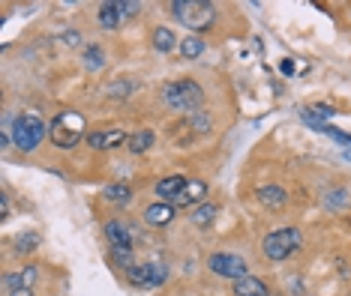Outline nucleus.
I'll use <instances>...</instances> for the list:
<instances>
[{
  "label": "nucleus",
  "mask_w": 351,
  "mask_h": 296,
  "mask_svg": "<svg viewBox=\"0 0 351 296\" xmlns=\"http://www.w3.org/2000/svg\"><path fill=\"white\" fill-rule=\"evenodd\" d=\"M171 12L183 27H189L193 33H204L210 30L213 18H217V6L207 3V0H174Z\"/></svg>",
  "instance_id": "f257e3e1"
},
{
  "label": "nucleus",
  "mask_w": 351,
  "mask_h": 296,
  "mask_svg": "<svg viewBox=\"0 0 351 296\" xmlns=\"http://www.w3.org/2000/svg\"><path fill=\"white\" fill-rule=\"evenodd\" d=\"M84 117L78 114V111H63V114H58L51 120V126H49V138L54 147H60V150H73L78 141H82V135H84Z\"/></svg>",
  "instance_id": "f03ea898"
},
{
  "label": "nucleus",
  "mask_w": 351,
  "mask_h": 296,
  "mask_svg": "<svg viewBox=\"0 0 351 296\" xmlns=\"http://www.w3.org/2000/svg\"><path fill=\"white\" fill-rule=\"evenodd\" d=\"M162 102L174 111H198L204 105V90L195 81H171L162 87Z\"/></svg>",
  "instance_id": "7ed1b4c3"
},
{
  "label": "nucleus",
  "mask_w": 351,
  "mask_h": 296,
  "mask_svg": "<svg viewBox=\"0 0 351 296\" xmlns=\"http://www.w3.org/2000/svg\"><path fill=\"white\" fill-rule=\"evenodd\" d=\"M43 138H45V123L39 117H34V114L15 117V123H12V141H15V147H19L21 153H30V150H36Z\"/></svg>",
  "instance_id": "20e7f679"
},
{
  "label": "nucleus",
  "mask_w": 351,
  "mask_h": 296,
  "mask_svg": "<svg viewBox=\"0 0 351 296\" xmlns=\"http://www.w3.org/2000/svg\"><path fill=\"white\" fill-rule=\"evenodd\" d=\"M300 230L298 228H282L265 237V258L267 260H285L300 249Z\"/></svg>",
  "instance_id": "39448f33"
},
{
  "label": "nucleus",
  "mask_w": 351,
  "mask_h": 296,
  "mask_svg": "<svg viewBox=\"0 0 351 296\" xmlns=\"http://www.w3.org/2000/svg\"><path fill=\"white\" fill-rule=\"evenodd\" d=\"M165 278H169V269L162 263H141V267L130 269V282L138 287H159L165 284Z\"/></svg>",
  "instance_id": "423d86ee"
},
{
  "label": "nucleus",
  "mask_w": 351,
  "mask_h": 296,
  "mask_svg": "<svg viewBox=\"0 0 351 296\" xmlns=\"http://www.w3.org/2000/svg\"><path fill=\"white\" fill-rule=\"evenodd\" d=\"M207 267H210L217 275L234 278V282L246 275V260H243V258H237V254H213V258L207 260Z\"/></svg>",
  "instance_id": "0eeeda50"
},
{
  "label": "nucleus",
  "mask_w": 351,
  "mask_h": 296,
  "mask_svg": "<svg viewBox=\"0 0 351 296\" xmlns=\"http://www.w3.org/2000/svg\"><path fill=\"white\" fill-rule=\"evenodd\" d=\"M135 10H138L135 3H102L97 18H99V24H102L106 30H114L117 24L126 18V15H135Z\"/></svg>",
  "instance_id": "6e6552de"
},
{
  "label": "nucleus",
  "mask_w": 351,
  "mask_h": 296,
  "mask_svg": "<svg viewBox=\"0 0 351 296\" xmlns=\"http://www.w3.org/2000/svg\"><path fill=\"white\" fill-rule=\"evenodd\" d=\"M126 141H130V135L123 129H99V132L87 135V144H90L93 150H117Z\"/></svg>",
  "instance_id": "1a4fd4ad"
},
{
  "label": "nucleus",
  "mask_w": 351,
  "mask_h": 296,
  "mask_svg": "<svg viewBox=\"0 0 351 296\" xmlns=\"http://www.w3.org/2000/svg\"><path fill=\"white\" fill-rule=\"evenodd\" d=\"M207 195V183L204 180H186V186L180 189V195L174 198V206H189V204H202Z\"/></svg>",
  "instance_id": "9d476101"
},
{
  "label": "nucleus",
  "mask_w": 351,
  "mask_h": 296,
  "mask_svg": "<svg viewBox=\"0 0 351 296\" xmlns=\"http://www.w3.org/2000/svg\"><path fill=\"white\" fill-rule=\"evenodd\" d=\"M174 213H178V206H174V204H169V201H159V204H150V206H147L145 219H147V225L165 228V225H169V221L174 219Z\"/></svg>",
  "instance_id": "9b49d317"
},
{
  "label": "nucleus",
  "mask_w": 351,
  "mask_h": 296,
  "mask_svg": "<svg viewBox=\"0 0 351 296\" xmlns=\"http://www.w3.org/2000/svg\"><path fill=\"white\" fill-rule=\"evenodd\" d=\"M234 296H270V287L255 275H243L234 282Z\"/></svg>",
  "instance_id": "f8f14e48"
},
{
  "label": "nucleus",
  "mask_w": 351,
  "mask_h": 296,
  "mask_svg": "<svg viewBox=\"0 0 351 296\" xmlns=\"http://www.w3.org/2000/svg\"><path fill=\"white\" fill-rule=\"evenodd\" d=\"M255 195H258L261 206H267V210H282V206L289 204V195H285L279 186H261Z\"/></svg>",
  "instance_id": "ddd939ff"
},
{
  "label": "nucleus",
  "mask_w": 351,
  "mask_h": 296,
  "mask_svg": "<svg viewBox=\"0 0 351 296\" xmlns=\"http://www.w3.org/2000/svg\"><path fill=\"white\" fill-rule=\"evenodd\" d=\"M186 186V177H180V174H174V177H165V180H159L156 183V195H159V201H174V198L180 195V189Z\"/></svg>",
  "instance_id": "4468645a"
},
{
  "label": "nucleus",
  "mask_w": 351,
  "mask_h": 296,
  "mask_svg": "<svg viewBox=\"0 0 351 296\" xmlns=\"http://www.w3.org/2000/svg\"><path fill=\"white\" fill-rule=\"evenodd\" d=\"M106 237L111 245H123V249H132V234L130 228L121 225V221H108L106 225Z\"/></svg>",
  "instance_id": "2eb2a0df"
},
{
  "label": "nucleus",
  "mask_w": 351,
  "mask_h": 296,
  "mask_svg": "<svg viewBox=\"0 0 351 296\" xmlns=\"http://www.w3.org/2000/svg\"><path fill=\"white\" fill-rule=\"evenodd\" d=\"M217 213H219L217 204H202L198 210H193V215H189V219H193L195 228H210L213 219H217Z\"/></svg>",
  "instance_id": "dca6fc26"
},
{
  "label": "nucleus",
  "mask_w": 351,
  "mask_h": 296,
  "mask_svg": "<svg viewBox=\"0 0 351 296\" xmlns=\"http://www.w3.org/2000/svg\"><path fill=\"white\" fill-rule=\"evenodd\" d=\"M150 144H154V132H150V129H141V132L130 135V141H126V147H130V153L141 156V153H145V150H150Z\"/></svg>",
  "instance_id": "f3484780"
},
{
  "label": "nucleus",
  "mask_w": 351,
  "mask_h": 296,
  "mask_svg": "<svg viewBox=\"0 0 351 296\" xmlns=\"http://www.w3.org/2000/svg\"><path fill=\"white\" fill-rule=\"evenodd\" d=\"M102 195H106L111 204H130L132 201V189L126 186V183H111V186H106Z\"/></svg>",
  "instance_id": "a211bd4d"
},
{
  "label": "nucleus",
  "mask_w": 351,
  "mask_h": 296,
  "mask_svg": "<svg viewBox=\"0 0 351 296\" xmlns=\"http://www.w3.org/2000/svg\"><path fill=\"white\" fill-rule=\"evenodd\" d=\"M154 48H156V51H162V54H169L174 48V33L169 27H156L154 30Z\"/></svg>",
  "instance_id": "6ab92c4d"
},
{
  "label": "nucleus",
  "mask_w": 351,
  "mask_h": 296,
  "mask_svg": "<svg viewBox=\"0 0 351 296\" xmlns=\"http://www.w3.org/2000/svg\"><path fill=\"white\" fill-rule=\"evenodd\" d=\"M84 66L93 69V72L106 66V54H102L99 45H87V48H84Z\"/></svg>",
  "instance_id": "aec40b11"
},
{
  "label": "nucleus",
  "mask_w": 351,
  "mask_h": 296,
  "mask_svg": "<svg viewBox=\"0 0 351 296\" xmlns=\"http://www.w3.org/2000/svg\"><path fill=\"white\" fill-rule=\"evenodd\" d=\"M202 51H204V42H202V39H198V36H186V39H183V42H180V54H183V57H186V60L202 57Z\"/></svg>",
  "instance_id": "412c9836"
},
{
  "label": "nucleus",
  "mask_w": 351,
  "mask_h": 296,
  "mask_svg": "<svg viewBox=\"0 0 351 296\" xmlns=\"http://www.w3.org/2000/svg\"><path fill=\"white\" fill-rule=\"evenodd\" d=\"M111 258H114L117 267H123L126 273L132 269V249H123V245H111Z\"/></svg>",
  "instance_id": "4be33fe9"
},
{
  "label": "nucleus",
  "mask_w": 351,
  "mask_h": 296,
  "mask_svg": "<svg viewBox=\"0 0 351 296\" xmlns=\"http://www.w3.org/2000/svg\"><path fill=\"white\" fill-rule=\"evenodd\" d=\"M15 245H19V252L30 254V252H36V245H39V237H36V234H21L19 239H15Z\"/></svg>",
  "instance_id": "5701e85b"
},
{
  "label": "nucleus",
  "mask_w": 351,
  "mask_h": 296,
  "mask_svg": "<svg viewBox=\"0 0 351 296\" xmlns=\"http://www.w3.org/2000/svg\"><path fill=\"white\" fill-rule=\"evenodd\" d=\"M34 282H36V267H27L25 273H21V284H25V287H30Z\"/></svg>",
  "instance_id": "b1692460"
},
{
  "label": "nucleus",
  "mask_w": 351,
  "mask_h": 296,
  "mask_svg": "<svg viewBox=\"0 0 351 296\" xmlns=\"http://www.w3.org/2000/svg\"><path fill=\"white\" fill-rule=\"evenodd\" d=\"M63 42H66V45H78V33H75V30H69V33H63Z\"/></svg>",
  "instance_id": "393cba45"
},
{
  "label": "nucleus",
  "mask_w": 351,
  "mask_h": 296,
  "mask_svg": "<svg viewBox=\"0 0 351 296\" xmlns=\"http://www.w3.org/2000/svg\"><path fill=\"white\" fill-rule=\"evenodd\" d=\"M10 296H34L30 287H19V291H10Z\"/></svg>",
  "instance_id": "a878e982"
}]
</instances>
